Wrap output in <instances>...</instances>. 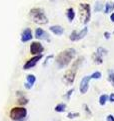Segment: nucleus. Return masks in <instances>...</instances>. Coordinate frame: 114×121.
I'll return each mask as SVG.
<instances>
[{"instance_id": "obj_1", "label": "nucleus", "mask_w": 114, "mask_h": 121, "mask_svg": "<svg viewBox=\"0 0 114 121\" xmlns=\"http://www.w3.org/2000/svg\"><path fill=\"white\" fill-rule=\"evenodd\" d=\"M76 56V51L73 48H69L62 51L55 58V64L58 69H64L70 65L73 59Z\"/></svg>"}, {"instance_id": "obj_2", "label": "nucleus", "mask_w": 114, "mask_h": 121, "mask_svg": "<svg viewBox=\"0 0 114 121\" xmlns=\"http://www.w3.org/2000/svg\"><path fill=\"white\" fill-rule=\"evenodd\" d=\"M84 60L83 56H79V58L76 59L75 62L72 64V66L69 70H67L65 72V74L63 75V82L65 83L66 85H73V83L75 81V77L76 74H77V71L79 69V67L81 66V64Z\"/></svg>"}, {"instance_id": "obj_3", "label": "nucleus", "mask_w": 114, "mask_h": 121, "mask_svg": "<svg viewBox=\"0 0 114 121\" xmlns=\"http://www.w3.org/2000/svg\"><path fill=\"white\" fill-rule=\"evenodd\" d=\"M29 17L33 22H35L37 24H47L49 20L45 14L44 9H42L41 7H33L29 11Z\"/></svg>"}, {"instance_id": "obj_4", "label": "nucleus", "mask_w": 114, "mask_h": 121, "mask_svg": "<svg viewBox=\"0 0 114 121\" xmlns=\"http://www.w3.org/2000/svg\"><path fill=\"white\" fill-rule=\"evenodd\" d=\"M27 109L24 106H16L10 110L9 117L13 121H25L27 118Z\"/></svg>"}, {"instance_id": "obj_5", "label": "nucleus", "mask_w": 114, "mask_h": 121, "mask_svg": "<svg viewBox=\"0 0 114 121\" xmlns=\"http://www.w3.org/2000/svg\"><path fill=\"white\" fill-rule=\"evenodd\" d=\"M79 18L83 24H87L91 19V7L88 3H79Z\"/></svg>"}, {"instance_id": "obj_6", "label": "nucleus", "mask_w": 114, "mask_h": 121, "mask_svg": "<svg viewBox=\"0 0 114 121\" xmlns=\"http://www.w3.org/2000/svg\"><path fill=\"white\" fill-rule=\"evenodd\" d=\"M87 33H88V28L87 27H84L82 28L81 30H73L70 35H69V39L71 41H78V40H81L82 39H84V37L87 35Z\"/></svg>"}, {"instance_id": "obj_7", "label": "nucleus", "mask_w": 114, "mask_h": 121, "mask_svg": "<svg viewBox=\"0 0 114 121\" xmlns=\"http://www.w3.org/2000/svg\"><path fill=\"white\" fill-rule=\"evenodd\" d=\"M42 58H43V55L33 56L31 59H29L28 60L25 62V64L23 65V70L27 71V70H30V69H32V68H34L41 60H42Z\"/></svg>"}, {"instance_id": "obj_8", "label": "nucleus", "mask_w": 114, "mask_h": 121, "mask_svg": "<svg viewBox=\"0 0 114 121\" xmlns=\"http://www.w3.org/2000/svg\"><path fill=\"white\" fill-rule=\"evenodd\" d=\"M30 54L33 56H38V55H42V52H44V47L40 41H32L29 48Z\"/></svg>"}, {"instance_id": "obj_9", "label": "nucleus", "mask_w": 114, "mask_h": 121, "mask_svg": "<svg viewBox=\"0 0 114 121\" xmlns=\"http://www.w3.org/2000/svg\"><path fill=\"white\" fill-rule=\"evenodd\" d=\"M91 81V77L89 76H84L81 81L80 84H79V91H80L81 94H86L89 90V82Z\"/></svg>"}, {"instance_id": "obj_10", "label": "nucleus", "mask_w": 114, "mask_h": 121, "mask_svg": "<svg viewBox=\"0 0 114 121\" xmlns=\"http://www.w3.org/2000/svg\"><path fill=\"white\" fill-rule=\"evenodd\" d=\"M34 35L37 39L39 40H45V41H50V35H48L47 31H45L43 28L38 27L35 29V32H34Z\"/></svg>"}, {"instance_id": "obj_11", "label": "nucleus", "mask_w": 114, "mask_h": 121, "mask_svg": "<svg viewBox=\"0 0 114 121\" xmlns=\"http://www.w3.org/2000/svg\"><path fill=\"white\" fill-rule=\"evenodd\" d=\"M32 39H33V33H32L31 28L26 27L22 30L21 35H20V39L22 43H28V41L32 40Z\"/></svg>"}, {"instance_id": "obj_12", "label": "nucleus", "mask_w": 114, "mask_h": 121, "mask_svg": "<svg viewBox=\"0 0 114 121\" xmlns=\"http://www.w3.org/2000/svg\"><path fill=\"white\" fill-rule=\"evenodd\" d=\"M16 95H17V103H18L19 106H25V105L28 104L29 100H28V98L26 97V95L23 92H21V91H17Z\"/></svg>"}, {"instance_id": "obj_13", "label": "nucleus", "mask_w": 114, "mask_h": 121, "mask_svg": "<svg viewBox=\"0 0 114 121\" xmlns=\"http://www.w3.org/2000/svg\"><path fill=\"white\" fill-rule=\"evenodd\" d=\"M36 82V77L32 74H29L26 76V82L24 83V87L27 90H30L33 87V85L35 84Z\"/></svg>"}, {"instance_id": "obj_14", "label": "nucleus", "mask_w": 114, "mask_h": 121, "mask_svg": "<svg viewBox=\"0 0 114 121\" xmlns=\"http://www.w3.org/2000/svg\"><path fill=\"white\" fill-rule=\"evenodd\" d=\"M50 31L53 33V35H62L63 33H64V28L62 27L61 25H52L50 26Z\"/></svg>"}, {"instance_id": "obj_15", "label": "nucleus", "mask_w": 114, "mask_h": 121, "mask_svg": "<svg viewBox=\"0 0 114 121\" xmlns=\"http://www.w3.org/2000/svg\"><path fill=\"white\" fill-rule=\"evenodd\" d=\"M104 13L105 14H109V13H112L114 11V2L113 1H108L104 4Z\"/></svg>"}, {"instance_id": "obj_16", "label": "nucleus", "mask_w": 114, "mask_h": 121, "mask_svg": "<svg viewBox=\"0 0 114 121\" xmlns=\"http://www.w3.org/2000/svg\"><path fill=\"white\" fill-rule=\"evenodd\" d=\"M75 15H76V13H75V10H74L73 7H69V8L66 10V17L70 22H72L74 20Z\"/></svg>"}, {"instance_id": "obj_17", "label": "nucleus", "mask_w": 114, "mask_h": 121, "mask_svg": "<svg viewBox=\"0 0 114 121\" xmlns=\"http://www.w3.org/2000/svg\"><path fill=\"white\" fill-rule=\"evenodd\" d=\"M66 108H67L66 103H63V102H61V103H58L54 107V111L57 112V113H63V112L66 111Z\"/></svg>"}, {"instance_id": "obj_18", "label": "nucleus", "mask_w": 114, "mask_h": 121, "mask_svg": "<svg viewBox=\"0 0 114 121\" xmlns=\"http://www.w3.org/2000/svg\"><path fill=\"white\" fill-rule=\"evenodd\" d=\"M92 59H93V60H94V63H95V64H97V65H100V64L103 63V58H102L101 56L98 55L96 52H93Z\"/></svg>"}, {"instance_id": "obj_19", "label": "nucleus", "mask_w": 114, "mask_h": 121, "mask_svg": "<svg viewBox=\"0 0 114 121\" xmlns=\"http://www.w3.org/2000/svg\"><path fill=\"white\" fill-rule=\"evenodd\" d=\"M104 9V4L102 3L101 1H96L94 4V7H93V10L95 12H100Z\"/></svg>"}, {"instance_id": "obj_20", "label": "nucleus", "mask_w": 114, "mask_h": 121, "mask_svg": "<svg viewBox=\"0 0 114 121\" xmlns=\"http://www.w3.org/2000/svg\"><path fill=\"white\" fill-rule=\"evenodd\" d=\"M108 102V95L107 94H102L99 96V104L101 106H104Z\"/></svg>"}, {"instance_id": "obj_21", "label": "nucleus", "mask_w": 114, "mask_h": 121, "mask_svg": "<svg viewBox=\"0 0 114 121\" xmlns=\"http://www.w3.org/2000/svg\"><path fill=\"white\" fill-rule=\"evenodd\" d=\"M90 77H91V80H99V79H101V77H102V73L99 71H96V72H94V73L91 74Z\"/></svg>"}, {"instance_id": "obj_22", "label": "nucleus", "mask_w": 114, "mask_h": 121, "mask_svg": "<svg viewBox=\"0 0 114 121\" xmlns=\"http://www.w3.org/2000/svg\"><path fill=\"white\" fill-rule=\"evenodd\" d=\"M96 52L99 56H101L102 58H103L104 56H106L108 54V51L106 50V48H102V47H100V48H97V50H96Z\"/></svg>"}, {"instance_id": "obj_23", "label": "nucleus", "mask_w": 114, "mask_h": 121, "mask_svg": "<svg viewBox=\"0 0 114 121\" xmlns=\"http://www.w3.org/2000/svg\"><path fill=\"white\" fill-rule=\"evenodd\" d=\"M80 116V114H79L78 112H68L67 114V118L68 119H75L77 118V117Z\"/></svg>"}, {"instance_id": "obj_24", "label": "nucleus", "mask_w": 114, "mask_h": 121, "mask_svg": "<svg viewBox=\"0 0 114 121\" xmlns=\"http://www.w3.org/2000/svg\"><path fill=\"white\" fill-rule=\"evenodd\" d=\"M73 92H74V89L71 88L70 90H68L67 92L65 93V95H64V98L66 99V101H69V100H70V98H71V96H72V94H73Z\"/></svg>"}, {"instance_id": "obj_25", "label": "nucleus", "mask_w": 114, "mask_h": 121, "mask_svg": "<svg viewBox=\"0 0 114 121\" xmlns=\"http://www.w3.org/2000/svg\"><path fill=\"white\" fill-rule=\"evenodd\" d=\"M108 81L111 83L112 86L114 87V72L113 71H109V73H108Z\"/></svg>"}, {"instance_id": "obj_26", "label": "nucleus", "mask_w": 114, "mask_h": 121, "mask_svg": "<svg viewBox=\"0 0 114 121\" xmlns=\"http://www.w3.org/2000/svg\"><path fill=\"white\" fill-rule=\"evenodd\" d=\"M53 58H54V56H53V55H48V56H46V58H45V60H44V63H43V66H46L47 64H48L49 60H52Z\"/></svg>"}, {"instance_id": "obj_27", "label": "nucleus", "mask_w": 114, "mask_h": 121, "mask_svg": "<svg viewBox=\"0 0 114 121\" xmlns=\"http://www.w3.org/2000/svg\"><path fill=\"white\" fill-rule=\"evenodd\" d=\"M83 108H84L85 112H86V113H87V114H88V115H92V112H91L90 108H89V106L87 105V104H83Z\"/></svg>"}, {"instance_id": "obj_28", "label": "nucleus", "mask_w": 114, "mask_h": 121, "mask_svg": "<svg viewBox=\"0 0 114 121\" xmlns=\"http://www.w3.org/2000/svg\"><path fill=\"white\" fill-rule=\"evenodd\" d=\"M106 121H114V115L113 114H108L106 116Z\"/></svg>"}, {"instance_id": "obj_29", "label": "nucleus", "mask_w": 114, "mask_h": 121, "mask_svg": "<svg viewBox=\"0 0 114 121\" xmlns=\"http://www.w3.org/2000/svg\"><path fill=\"white\" fill-rule=\"evenodd\" d=\"M108 101L111 102V103H114V93H111L108 96Z\"/></svg>"}, {"instance_id": "obj_30", "label": "nucleus", "mask_w": 114, "mask_h": 121, "mask_svg": "<svg viewBox=\"0 0 114 121\" xmlns=\"http://www.w3.org/2000/svg\"><path fill=\"white\" fill-rule=\"evenodd\" d=\"M110 35H111V33L108 32V31H105L104 32V39H110Z\"/></svg>"}, {"instance_id": "obj_31", "label": "nucleus", "mask_w": 114, "mask_h": 121, "mask_svg": "<svg viewBox=\"0 0 114 121\" xmlns=\"http://www.w3.org/2000/svg\"><path fill=\"white\" fill-rule=\"evenodd\" d=\"M110 20H111L112 22H114V11L111 14H110Z\"/></svg>"}, {"instance_id": "obj_32", "label": "nucleus", "mask_w": 114, "mask_h": 121, "mask_svg": "<svg viewBox=\"0 0 114 121\" xmlns=\"http://www.w3.org/2000/svg\"><path fill=\"white\" fill-rule=\"evenodd\" d=\"M113 33H114V31H113Z\"/></svg>"}]
</instances>
